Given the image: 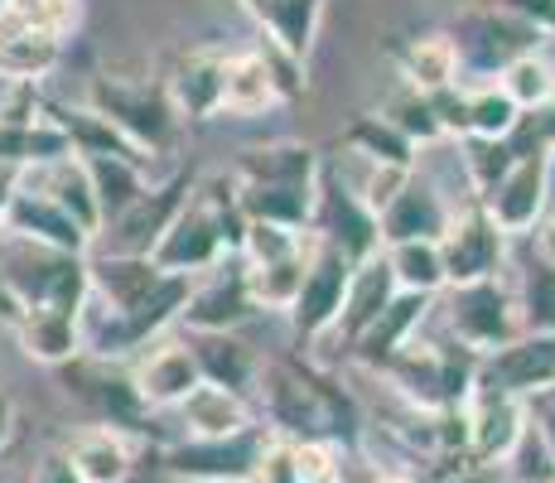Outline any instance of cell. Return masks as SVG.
<instances>
[{"mask_svg": "<svg viewBox=\"0 0 555 483\" xmlns=\"http://www.w3.org/2000/svg\"><path fill=\"white\" fill-rule=\"evenodd\" d=\"M242 228L247 223H242V208H237V179H232V169L228 175H203L194 179V193L184 199L179 218L159 238L151 262L159 271L194 281V276L212 271L218 262L237 256Z\"/></svg>", "mask_w": 555, "mask_h": 483, "instance_id": "obj_1", "label": "cell"}, {"mask_svg": "<svg viewBox=\"0 0 555 483\" xmlns=\"http://www.w3.org/2000/svg\"><path fill=\"white\" fill-rule=\"evenodd\" d=\"M251 406L256 421L281 440H338L348 416V396L295 358L261 363Z\"/></svg>", "mask_w": 555, "mask_h": 483, "instance_id": "obj_2", "label": "cell"}, {"mask_svg": "<svg viewBox=\"0 0 555 483\" xmlns=\"http://www.w3.org/2000/svg\"><path fill=\"white\" fill-rule=\"evenodd\" d=\"M387 378L397 392L411 402V411H425V416H440V411H464V402L474 396V382H478V358L468 348L444 334H415L387 368L377 372Z\"/></svg>", "mask_w": 555, "mask_h": 483, "instance_id": "obj_3", "label": "cell"}, {"mask_svg": "<svg viewBox=\"0 0 555 483\" xmlns=\"http://www.w3.org/2000/svg\"><path fill=\"white\" fill-rule=\"evenodd\" d=\"M88 112H98L116 136H126L145 160L169 155L179 136V116L169 106L165 78H145V73H121V68H102L92 73L88 97H82Z\"/></svg>", "mask_w": 555, "mask_h": 483, "instance_id": "obj_4", "label": "cell"}, {"mask_svg": "<svg viewBox=\"0 0 555 483\" xmlns=\"http://www.w3.org/2000/svg\"><path fill=\"white\" fill-rule=\"evenodd\" d=\"M0 281L20 309H63V315H82L92 285H88V256L59 252V246H39L25 238H5L0 232Z\"/></svg>", "mask_w": 555, "mask_h": 483, "instance_id": "obj_5", "label": "cell"}, {"mask_svg": "<svg viewBox=\"0 0 555 483\" xmlns=\"http://www.w3.org/2000/svg\"><path fill=\"white\" fill-rule=\"evenodd\" d=\"M435 319L459 348H468L474 358H488L503 343L521 334V315H517V295L512 281L493 276V281H468V285H444L435 295Z\"/></svg>", "mask_w": 555, "mask_h": 483, "instance_id": "obj_6", "label": "cell"}, {"mask_svg": "<svg viewBox=\"0 0 555 483\" xmlns=\"http://www.w3.org/2000/svg\"><path fill=\"white\" fill-rule=\"evenodd\" d=\"M450 39L459 53V82L478 88V82H493L512 59L541 49L551 35H541V29H531V25H521V20L503 15V10L474 0V5L459 15V25L450 29Z\"/></svg>", "mask_w": 555, "mask_h": 483, "instance_id": "obj_7", "label": "cell"}, {"mask_svg": "<svg viewBox=\"0 0 555 483\" xmlns=\"http://www.w3.org/2000/svg\"><path fill=\"white\" fill-rule=\"evenodd\" d=\"M305 92V63L285 59L271 45L266 49H237L228 53V78H222V112L218 116H266L275 106L295 102Z\"/></svg>", "mask_w": 555, "mask_h": 483, "instance_id": "obj_8", "label": "cell"}, {"mask_svg": "<svg viewBox=\"0 0 555 483\" xmlns=\"http://www.w3.org/2000/svg\"><path fill=\"white\" fill-rule=\"evenodd\" d=\"M266 445H271L266 425H251L228 440H175L159 455V469L179 483H251Z\"/></svg>", "mask_w": 555, "mask_h": 483, "instance_id": "obj_9", "label": "cell"}, {"mask_svg": "<svg viewBox=\"0 0 555 483\" xmlns=\"http://www.w3.org/2000/svg\"><path fill=\"white\" fill-rule=\"evenodd\" d=\"M189 193H194V175H184V169H175V175L159 179V185L151 179V189H145L121 218H112L98 238H92L98 252L102 256H155L159 238H165L169 223L179 218Z\"/></svg>", "mask_w": 555, "mask_h": 483, "instance_id": "obj_10", "label": "cell"}, {"mask_svg": "<svg viewBox=\"0 0 555 483\" xmlns=\"http://www.w3.org/2000/svg\"><path fill=\"white\" fill-rule=\"evenodd\" d=\"M309 232L324 246L344 252L353 266L382 252L377 213H367V203L328 169V160H324V175H319V199H314V223H309Z\"/></svg>", "mask_w": 555, "mask_h": 483, "instance_id": "obj_11", "label": "cell"}, {"mask_svg": "<svg viewBox=\"0 0 555 483\" xmlns=\"http://www.w3.org/2000/svg\"><path fill=\"white\" fill-rule=\"evenodd\" d=\"M440 262H444V285H468V281H493L507 266V238L493 228L483 208L459 203L450 213V228L440 238Z\"/></svg>", "mask_w": 555, "mask_h": 483, "instance_id": "obj_12", "label": "cell"}, {"mask_svg": "<svg viewBox=\"0 0 555 483\" xmlns=\"http://www.w3.org/2000/svg\"><path fill=\"white\" fill-rule=\"evenodd\" d=\"M247 319H256V305L247 295V276H242L237 256H228L212 271L189 281L184 315H179L184 334H237Z\"/></svg>", "mask_w": 555, "mask_h": 483, "instance_id": "obj_13", "label": "cell"}, {"mask_svg": "<svg viewBox=\"0 0 555 483\" xmlns=\"http://www.w3.org/2000/svg\"><path fill=\"white\" fill-rule=\"evenodd\" d=\"M551 165H555V155H517L507 175L498 179V189L478 199V208L493 218V228L507 242L531 238L541 213L551 208Z\"/></svg>", "mask_w": 555, "mask_h": 483, "instance_id": "obj_14", "label": "cell"}, {"mask_svg": "<svg viewBox=\"0 0 555 483\" xmlns=\"http://www.w3.org/2000/svg\"><path fill=\"white\" fill-rule=\"evenodd\" d=\"M348 276H353V262L334 246H324L314 238V256H309V271H305V285L291 305V329L309 343H324L334 334L338 315H344V295H348Z\"/></svg>", "mask_w": 555, "mask_h": 483, "instance_id": "obj_15", "label": "cell"}, {"mask_svg": "<svg viewBox=\"0 0 555 483\" xmlns=\"http://www.w3.org/2000/svg\"><path fill=\"white\" fill-rule=\"evenodd\" d=\"M126 372H131V386H135V396H141L145 411H175V406L203 382V372L194 363V348H189L184 334L151 339L131 358V368Z\"/></svg>", "mask_w": 555, "mask_h": 483, "instance_id": "obj_16", "label": "cell"}, {"mask_svg": "<svg viewBox=\"0 0 555 483\" xmlns=\"http://www.w3.org/2000/svg\"><path fill=\"white\" fill-rule=\"evenodd\" d=\"M459 208L454 199H444L440 179H430L421 165L405 175V185L391 193V203L377 213L382 246L391 242H440L450 228V213Z\"/></svg>", "mask_w": 555, "mask_h": 483, "instance_id": "obj_17", "label": "cell"}, {"mask_svg": "<svg viewBox=\"0 0 555 483\" xmlns=\"http://www.w3.org/2000/svg\"><path fill=\"white\" fill-rule=\"evenodd\" d=\"M521 431H527V416H521L517 396L493 392V386H474V396L464 402V455L478 469H503Z\"/></svg>", "mask_w": 555, "mask_h": 483, "instance_id": "obj_18", "label": "cell"}, {"mask_svg": "<svg viewBox=\"0 0 555 483\" xmlns=\"http://www.w3.org/2000/svg\"><path fill=\"white\" fill-rule=\"evenodd\" d=\"M228 53L222 45H198L179 53V63L165 73V92L179 122H212L222 112V78H228Z\"/></svg>", "mask_w": 555, "mask_h": 483, "instance_id": "obj_19", "label": "cell"}, {"mask_svg": "<svg viewBox=\"0 0 555 483\" xmlns=\"http://www.w3.org/2000/svg\"><path fill=\"white\" fill-rule=\"evenodd\" d=\"M551 382H555V334H517L498 353L478 358L474 386H493V392H507L521 402V396L541 392Z\"/></svg>", "mask_w": 555, "mask_h": 483, "instance_id": "obj_20", "label": "cell"}, {"mask_svg": "<svg viewBox=\"0 0 555 483\" xmlns=\"http://www.w3.org/2000/svg\"><path fill=\"white\" fill-rule=\"evenodd\" d=\"M5 238H25V242H39V246H59V252H78L88 256L92 252V238L49 199L39 193L29 179H20V193L10 203V218H5Z\"/></svg>", "mask_w": 555, "mask_h": 483, "instance_id": "obj_21", "label": "cell"}, {"mask_svg": "<svg viewBox=\"0 0 555 483\" xmlns=\"http://www.w3.org/2000/svg\"><path fill=\"white\" fill-rule=\"evenodd\" d=\"M430 315H435V295H411V290H397V300H391V305L367 325V334L353 343V358L367 372H382L405 348V343L421 334Z\"/></svg>", "mask_w": 555, "mask_h": 483, "instance_id": "obj_22", "label": "cell"}, {"mask_svg": "<svg viewBox=\"0 0 555 483\" xmlns=\"http://www.w3.org/2000/svg\"><path fill=\"white\" fill-rule=\"evenodd\" d=\"M179 425H184V440H228V435H242L251 431L256 421V406L247 396L228 392V386H212V382H198L184 402L175 406Z\"/></svg>", "mask_w": 555, "mask_h": 483, "instance_id": "obj_23", "label": "cell"}, {"mask_svg": "<svg viewBox=\"0 0 555 483\" xmlns=\"http://www.w3.org/2000/svg\"><path fill=\"white\" fill-rule=\"evenodd\" d=\"M63 455H68L73 474L82 483H131L135 474V445L121 425H102V421L82 425Z\"/></svg>", "mask_w": 555, "mask_h": 483, "instance_id": "obj_24", "label": "cell"}, {"mask_svg": "<svg viewBox=\"0 0 555 483\" xmlns=\"http://www.w3.org/2000/svg\"><path fill=\"white\" fill-rule=\"evenodd\" d=\"M397 73L405 88L435 97V92H450L459 88V53H454V39L450 29H425V35H405L397 49Z\"/></svg>", "mask_w": 555, "mask_h": 483, "instance_id": "obj_25", "label": "cell"}, {"mask_svg": "<svg viewBox=\"0 0 555 483\" xmlns=\"http://www.w3.org/2000/svg\"><path fill=\"white\" fill-rule=\"evenodd\" d=\"M242 10L266 29V45L285 59L305 63L319 39L324 0H242Z\"/></svg>", "mask_w": 555, "mask_h": 483, "instance_id": "obj_26", "label": "cell"}, {"mask_svg": "<svg viewBox=\"0 0 555 483\" xmlns=\"http://www.w3.org/2000/svg\"><path fill=\"white\" fill-rule=\"evenodd\" d=\"M319 175H324V155L300 141L247 145L232 165L237 185H319Z\"/></svg>", "mask_w": 555, "mask_h": 483, "instance_id": "obj_27", "label": "cell"}, {"mask_svg": "<svg viewBox=\"0 0 555 483\" xmlns=\"http://www.w3.org/2000/svg\"><path fill=\"white\" fill-rule=\"evenodd\" d=\"M397 300V281H391V266L387 256H367V262L353 266V276H348V295H344V315H338L334 334L328 339H344V348H353V343L367 334V325L382 315V309Z\"/></svg>", "mask_w": 555, "mask_h": 483, "instance_id": "obj_28", "label": "cell"}, {"mask_svg": "<svg viewBox=\"0 0 555 483\" xmlns=\"http://www.w3.org/2000/svg\"><path fill=\"white\" fill-rule=\"evenodd\" d=\"M82 315H63V309H20V319L10 325V334L20 339V348L44 368H68L82 358Z\"/></svg>", "mask_w": 555, "mask_h": 483, "instance_id": "obj_29", "label": "cell"}, {"mask_svg": "<svg viewBox=\"0 0 555 483\" xmlns=\"http://www.w3.org/2000/svg\"><path fill=\"white\" fill-rule=\"evenodd\" d=\"M194 348V363L203 372V382L228 386L237 396H256V378H261V358L242 343V334H184Z\"/></svg>", "mask_w": 555, "mask_h": 483, "instance_id": "obj_30", "label": "cell"}, {"mask_svg": "<svg viewBox=\"0 0 555 483\" xmlns=\"http://www.w3.org/2000/svg\"><path fill=\"white\" fill-rule=\"evenodd\" d=\"M25 179L35 185L39 193H49L73 223H78L88 238L102 232V213H98V193H92V179H88V165L78 155H63L53 165H39V169H25Z\"/></svg>", "mask_w": 555, "mask_h": 483, "instance_id": "obj_31", "label": "cell"}, {"mask_svg": "<svg viewBox=\"0 0 555 483\" xmlns=\"http://www.w3.org/2000/svg\"><path fill=\"white\" fill-rule=\"evenodd\" d=\"M309 256H314V232H309L295 252L271 256V262H242L237 256L242 276H247V295H251L256 315H261V309H281V315H291L295 295H300V285H305Z\"/></svg>", "mask_w": 555, "mask_h": 483, "instance_id": "obj_32", "label": "cell"}, {"mask_svg": "<svg viewBox=\"0 0 555 483\" xmlns=\"http://www.w3.org/2000/svg\"><path fill=\"white\" fill-rule=\"evenodd\" d=\"M63 59V45L49 35H35L20 20H10L0 10V82H25V88H39Z\"/></svg>", "mask_w": 555, "mask_h": 483, "instance_id": "obj_33", "label": "cell"}, {"mask_svg": "<svg viewBox=\"0 0 555 483\" xmlns=\"http://www.w3.org/2000/svg\"><path fill=\"white\" fill-rule=\"evenodd\" d=\"M338 150L353 160H367V165H382V169H415L421 150H415L397 126H387L377 112H358L353 122L344 126L338 136Z\"/></svg>", "mask_w": 555, "mask_h": 483, "instance_id": "obj_34", "label": "cell"}, {"mask_svg": "<svg viewBox=\"0 0 555 483\" xmlns=\"http://www.w3.org/2000/svg\"><path fill=\"white\" fill-rule=\"evenodd\" d=\"M493 82H498V92H503L521 116H527V112H541V106H551V102H555V35H551L541 49H531V53H521V59H512Z\"/></svg>", "mask_w": 555, "mask_h": 483, "instance_id": "obj_35", "label": "cell"}, {"mask_svg": "<svg viewBox=\"0 0 555 483\" xmlns=\"http://www.w3.org/2000/svg\"><path fill=\"white\" fill-rule=\"evenodd\" d=\"M88 165L92 193H98V213H102V228L112 218H121L145 189H151V169L135 165V160H116V155H78Z\"/></svg>", "mask_w": 555, "mask_h": 483, "instance_id": "obj_36", "label": "cell"}, {"mask_svg": "<svg viewBox=\"0 0 555 483\" xmlns=\"http://www.w3.org/2000/svg\"><path fill=\"white\" fill-rule=\"evenodd\" d=\"M521 315V334H555V266L541 256H527L512 281Z\"/></svg>", "mask_w": 555, "mask_h": 483, "instance_id": "obj_37", "label": "cell"}, {"mask_svg": "<svg viewBox=\"0 0 555 483\" xmlns=\"http://www.w3.org/2000/svg\"><path fill=\"white\" fill-rule=\"evenodd\" d=\"M377 116H382L387 126H397V131H401L415 150H435V145L450 141V136H444V126H440V116H435V102H430L425 92L405 88V82H397V92L382 102Z\"/></svg>", "mask_w": 555, "mask_h": 483, "instance_id": "obj_38", "label": "cell"}, {"mask_svg": "<svg viewBox=\"0 0 555 483\" xmlns=\"http://www.w3.org/2000/svg\"><path fill=\"white\" fill-rule=\"evenodd\" d=\"M382 256H387L397 290H411V295H440L444 290L440 242H391L382 246Z\"/></svg>", "mask_w": 555, "mask_h": 483, "instance_id": "obj_39", "label": "cell"}, {"mask_svg": "<svg viewBox=\"0 0 555 483\" xmlns=\"http://www.w3.org/2000/svg\"><path fill=\"white\" fill-rule=\"evenodd\" d=\"M517 122H521V112L498 92V82L464 88V131H459V141L464 136H474V141H512Z\"/></svg>", "mask_w": 555, "mask_h": 483, "instance_id": "obj_40", "label": "cell"}, {"mask_svg": "<svg viewBox=\"0 0 555 483\" xmlns=\"http://www.w3.org/2000/svg\"><path fill=\"white\" fill-rule=\"evenodd\" d=\"M454 150H459V169H464V185L474 199L493 193L498 179H503L512 169V160H517L512 141H474V136H464V141H454Z\"/></svg>", "mask_w": 555, "mask_h": 483, "instance_id": "obj_41", "label": "cell"}, {"mask_svg": "<svg viewBox=\"0 0 555 483\" xmlns=\"http://www.w3.org/2000/svg\"><path fill=\"white\" fill-rule=\"evenodd\" d=\"M0 10L35 35L59 39V45H68V35L82 25V0H0Z\"/></svg>", "mask_w": 555, "mask_h": 483, "instance_id": "obj_42", "label": "cell"}, {"mask_svg": "<svg viewBox=\"0 0 555 483\" xmlns=\"http://www.w3.org/2000/svg\"><path fill=\"white\" fill-rule=\"evenodd\" d=\"M521 416H527V431L537 435L541 445H546V455L555 459V382L521 396Z\"/></svg>", "mask_w": 555, "mask_h": 483, "instance_id": "obj_43", "label": "cell"}, {"mask_svg": "<svg viewBox=\"0 0 555 483\" xmlns=\"http://www.w3.org/2000/svg\"><path fill=\"white\" fill-rule=\"evenodd\" d=\"M478 5H493L521 25L541 29V35H555V0H478Z\"/></svg>", "mask_w": 555, "mask_h": 483, "instance_id": "obj_44", "label": "cell"}, {"mask_svg": "<svg viewBox=\"0 0 555 483\" xmlns=\"http://www.w3.org/2000/svg\"><path fill=\"white\" fill-rule=\"evenodd\" d=\"M251 483H300V474H295V465H291V440L271 435V445H266Z\"/></svg>", "mask_w": 555, "mask_h": 483, "instance_id": "obj_45", "label": "cell"}, {"mask_svg": "<svg viewBox=\"0 0 555 483\" xmlns=\"http://www.w3.org/2000/svg\"><path fill=\"white\" fill-rule=\"evenodd\" d=\"M29 483H82V479L73 474L68 455H63V449H53V455H44V459L35 465V474H29Z\"/></svg>", "mask_w": 555, "mask_h": 483, "instance_id": "obj_46", "label": "cell"}, {"mask_svg": "<svg viewBox=\"0 0 555 483\" xmlns=\"http://www.w3.org/2000/svg\"><path fill=\"white\" fill-rule=\"evenodd\" d=\"M531 246H537L531 256H541V262H551V266H555V208L541 213V223L531 228Z\"/></svg>", "mask_w": 555, "mask_h": 483, "instance_id": "obj_47", "label": "cell"}, {"mask_svg": "<svg viewBox=\"0 0 555 483\" xmlns=\"http://www.w3.org/2000/svg\"><path fill=\"white\" fill-rule=\"evenodd\" d=\"M20 179H25V169L0 165V228H5V218H10V203H15V193H20Z\"/></svg>", "mask_w": 555, "mask_h": 483, "instance_id": "obj_48", "label": "cell"}, {"mask_svg": "<svg viewBox=\"0 0 555 483\" xmlns=\"http://www.w3.org/2000/svg\"><path fill=\"white\" fill-rule=\"evenodd\" d=\"M10 435H15V402H10V392L0 386V449L10 445Z\"/></svg>", "mask_w": 555, "mask_h": 483, "instance_id": "obj_49", "label": "cell"}, {"mask_svg": "<svg viewBox=\"0 0 555 483\" xmlns=\"http://www.w3.org/2000/svg\"><path fill=\"white\" fill-rule=\"evenodd\" d=\"M15 319H20V305H15V300H10V290H5V281H0V325H15Z\"/></svg>", "mask_w": 555, "mask_h": 483, "instance_id": "obj_50", "label": "cell"}, {"mask_svg": "<svg viewBox=\"0 0 555 483\" xmlns=\"http://www.w3.org/2000/svg\"><path fill=\"white\" fill-rule=\"evenodd\" d=\"M382 483H415V474H405V469H387V479Z\"/></svg>", "mask_w": 555, "mask_h": 483, "instance_id": "obj_51", "label": "cell"}, {"mask_svg": "<svg viewBox=\"0 0 555 483\" xmlns=\"http://www.w3.org/2000/svg\"><path fill=\"white\" fill-rule=\"evenodd\" d=\"M551 483H555V474H551Z\"/></svg>", "mask_w": 555, "mask_h": 483, "instance_id": "obj_52", "label": "cell"}]
</instances>
